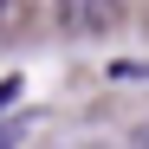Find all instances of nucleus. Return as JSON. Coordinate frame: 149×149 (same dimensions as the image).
<instances>
[{
  "mask_svg": "<svg viewBox=\"0 0 149 149\" xmlns=\"http://www.w3.org/2000/svg\"><path fill=\"white\" fill-rule=\"evenodd\" d=\"M19 91H26V78H13V71H7V78H0V110H13Z\"/></svg>",
  "mask_w": 149,
  "mask_h": 149,
  "instance_id": "obj_3",
  "label": "nucleus"
},
{
  "mask_svg": "<svg viewBox=\"0 0 149 149\" xmlns=\"http://www.w3.org/2000/svg\"><path fill=\"white\" fill-rule=\"evenodd\" d=\"M110 78H117V84H149V65H143V58H117Z\"/></svg>",
  "mask_w": 149,
  "mask_h": 149,
  "instance_id": "obj_2",
  "label": "nucleus"
},
{
  "mask_svg": "<svg viewBox=\"0 0 149 149\" xmlns=\"http://www.w3.org/2000/svg\"><path fill=\"white\" fill-rule=\"evenodd\" d=\"M19 143V123H0V149H13Z\"/></svg>",
  "mask_w": 149,
  "mask_h": 149,
  "instance_id": "obj_4",
  "label": "nucleus"
},
{
  "mask_svg": "<svg viewBox=\"0 0 149 149\" xmlns=\"http://www.w3.org/2000/svg\"><path fill=\"white\" fill-rule=\"evenodd\" d=\"M117 0H58V26L71 39H97V33H110L117 26Z\"/></svg>",
  "mask_w": 149,
  "mask_h": 149,
  "instance_id": "obj_1",
  "label": "nucleus"
},
{
  "mask_svg": "<svg viewBox=\"0 0 149 149\" xmlns=\"http://www.w3.org/2000/svg\"><path fill=\"white\" fill-rule=\"evenodd\" d=\"M7 13H13V0H0V19H7Z\"/></svg>",
  "mask_w": 149,
  "mask_h": 149,
  "instance_id": "obj_5",
  "label": "nucleus"
}]
</instances>
